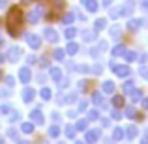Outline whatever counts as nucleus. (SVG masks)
Wrapping results in <instances>:
<instances>
[{
	"mask_svg": "<svg viewBox=\"0 0 148 144\" xmlns=\"http://www.w3.org/2000/svg\"><path fill=\"white\" fill-rule=\"evenodd\" d=\"M6 21H8V32H10L13 38H17L19 34H21V30H23V25H25V17H23L21 8L19 6L11 8V10L8 11Z\"/></svg>",
	"mask_w": 148,
	"mask_h": 144,
	"instance_id": "f257e3e1",
	"label": "nucleus"
},
{
	"mask_svg": "<svg viewBox=\"0 0 148 144\" xmlns=\"http://www.w3.org/2000/svg\"><path fill=\"white\" fill-rule=\"evenodd\" d=\"M112 73L114 75H118V77H127L131 73V69H130V66H116V64H112Z\"/></svg>",
	"mask_w": 148,
	"mask_h": 144,
	"instance_id": "f03ea898",
	"label": "nucleus"
},
{
	"mask_svg": "<svg viewBox=\"0 0 148 144\" xmlns=\"http://www.w3.org/2000/svg\"><path fill=\"white\" fill-rule=\"evenodd\" d=\"M41 15H43V10H41L40 6L34 8L32 11H28V23H32V25H36L38 21L41 19Z\"/></svg>",
	"mask_w": 148,
	"mask_h": 144,
	"instance_id": "7ed1b4c3",
	"label": "nucleus"
},
{
	"mask_svg": "<svg viewBox=\"0 0 148 144\" xmlns=\"http://www.w3.org/2000/svg\"><path fill=\"white\" fill-rule=\"evenodd\" d=\"M98 141H99V131L98 129L86 131V135H84V142H86V144H96Z\"/></svg>",
	"mask_w": 148,
	"mask_h": 144,
	"instance_id": "20e7f679",
	"label": "nucleus"
},
{
	"mask_svg": "<svg viewBox=\"0 0 148 144\" xmlns=\"http://www.w3.org/2000/svg\"><path fill=\"white\" fill-rule=\"evenodd\" d=\"M26 43H28L32 49H40V45H41V38L38 36V34H26Z\"/></svg>",
	"mask_w": 148,
	"mask_h": 144,
	"instance_id": "39448f33",
	"label": "nucleus"
},
{
	"mask_svg": "<svg viewBox=\"0 0 148 144\" xmlns=\"http://www.w3.org/2000/svg\"><path fill=\"white\" fill-rule=\"evenodd\" d=\"M81 4H83V8L88 11V13H96L98 11V0H81Z\"/></svg>",
	"mask_w": 148,
	"mask_h": 144,
	"instance_id": "423d86ee",
	"label": "nucleus"
},
{
	"mask_svg": "<svg viewBox=\"0 0 148 144\" xmlns=\"http://www.w3.org/2000/svg\"><path fill=\"white\" fill-rule=\"evenodd\" d=\"M133 8H135L133 0H130V2L122 4V8L118 10V15H122V17H127V15H131V11H133Z\"/></svg>",
	"mask_w": 148,
	"mask_h": 144,
	"instance_id": "0eeeda50",
	"label": "nucleus"
},
{
	"mask_svg": "<svg viewBox=\"0 0 148 144\" xmlns=\"http://www.w3.org/2000/svg\"><path fill=\"white\" fill-rule=\"evenodd\" d=\"M43 36H45V40H47V41H51V43H56V41H58V32L54 28H51V26L43 30Z\"/></svg>",
	"mask_w": 148,
	"mask_h": 144,
	"instance_id": "6e6552de",
	"label": "nucleus"
},
{
	"mask_svg": "<svg viewBox=\"0 0 148 144\" xmlns=\"http://www.w3.org/2000/svg\"><path fill=\"white\" fill-rule=\"evenodd\" d=\"M30 120H32L34 124H38V126H43V114H41V111L40 109H34L32 112H30Z\"/></svg>",
	"mask_w": 148,
	"mask_h": 144,
	"instance_id": "1a4fd4ad",
	"label": "nucleus"
},
{
	"mask_svg": "<svg viewBox=\"0 0 148 144\" xmlns=\"http://www.w3.org/2000/svg\"><path fill=\"white\" fill-rule=\"evenodd\" d=\"M8 58H10L11 62H17L19 58H21V47H11L8 51Z\"/></svg>",
	"mask_w": 148,
	"mask_h": 144,
	"instance_id": "9d476101",
	"label": "nucleus"
},
{
	"mask_svg": "<svg viewBox=\"0 0 148 144\" xmlns=\"http://www.w3.org/2000/svg\"><path fill=\"white\" fill-rule=\"evenodd\" d=\"M143 25H146L145 19H131V21L127 23V28H130V30H139Z\"/></svg>",
	"mask_w": 148,
	"mask_h": 144,
	"instance_id": "9b49d317",
	"label": "nucleus"
},
{
	"mask_svg": "<svg viewBox=\"0 0 148 144\" xmlns=\"http://www.w3.org/2000/svg\"><path fill=\"white\" fill-rule=\"evenodd\" d=\"M19 79H21V83L28 84V81L32 79V73H30V69H28V68H23L21 71H19Z\"/></svg>",
	"mask_w": 148,
	"mask_h": 144,
	"instance_id": "f8f14e48",
	"label": "nucleus"
},
{
	"mask_svg": "<svg viewBox=\"0 0 148 144\" xmlns=\"http://www.w3.org/2000/svg\"><path fill=\"white\" fill-rule=\"evenodd\" d=\"M34 96H36V90H34V88H25V92H23V101H25V103H30V101L34 99Z\"/></svg>",
	"mask_w": 148,
	"mask_h": 144,
	"instance_id": "ddd939ff",
	"label": "nucleus"
},
{
	"mask_svg": "<svg viewBox=\"0 0 148 144\" xmlns=\"http://www.w3.org/2000/svg\"><path fill=\"white\" fill-rule=\"evenodd\" d=\"M101 90H103V94H112V92H114V83H112V81H103Z\"/></svg>",
	"mask_w": 148,
	"mask_h": 144,
	"instance_id": "4468645a",
	"label": "nucleus"
},
{
	"mask_svg": "<svg viewBox=\"0 0 148 144\" xmlns=\"http://www.w3.org/2000/svg\"><path fill=\"white\" fill-rule=\"evenodd\" d=\"M103 28H107V19H96L94 30H96V32H101Z\"/></svg>",
	"mask_w": 148,
	"mask_h": 144,
	"instance_id": "2eb2a0df",
	"label": "nucleus"
},
{
	"mask_svg": "<svg viewBox=\"0 0 148 144\" xmlns=\"http://www.w3.org/2000/svg\"><path fill=\"white\" fill-rule=\"evenodd\" d=\"M130 97H131V101H133V103H139V101L143 99V92H141V90H135V88H133V90L130 92Z\"/></svg>",
	"mask_w": 148,
	"mask_h": 144,
	"instance_id": "dca6fc26",
	"label": "nucleus"
},
{
	"mask_svg": "<svg viewBox=\"0 0 148 144\" xmlns=\"http://www.w3.org/2000/svg\"><path fill=\"white\" fill-rule=\"evenodd\" d=\"M51 79H53L54 83H60V81H62V71L58 68H53V69H51Z\"/></svg>",
	"mask_w": 148,
	"mask_h": 144,
	"instance_id": "f3484780",
	"label": "nucleus"
},
{
	"mask_svg": "<svg viewBox=\"0 0 148 144\" xmlns=\"http://www.w3.org/2000/svg\"><path fill=\"white\" fill-rule=\"evenodd\" d=\"M66 53H68V54H77V53H79V45H77L75 41H69L68 47H66Z\"/></svg>",
	"mask_w": 148,
	"mask_h": 144,
	"instance_id": "a211bd4d",
	"label": "nucleus"
},
{
	"mask_svg": "<svg viewBox=\"0 0 148 144\" xmlns=\"http://www.w3.org/2000/svg\"><path fill=\"white\" fill-rule=\"evenodd\" d=\"M92 103L94 105H103V94H101V92H94V94H92Z\"/></svg>",
	"mask_w": 148,
	"mask_h": 144,
	"instance_id": "6ab92c4d",
	"label": "nucleus"
},
{
	"mask_svg": "<svg viewBox=\"0 0 148 144\" xmlns=\"http://www.w3.org/2000/svg\"><path fill=\"white\" fill-rule=\"evenodd\" d=\"M83 38H84V41H94L96 40V30H84Z\"/></svg>",
	"mask_w": 148,
	"mask_h": 144,
	"instance_id": "aec40b11",
	"label": "nucleus"
},
{
	"mask_svg": "<svg viewBox=\"0 0 148 144\" xmlns=\"http://www.w3.org/2000/svg\"><path fill=\"white\" fill-rule=\"evenodd\" d=\"M126 135H127V139H135L139 135L137 126H130V127H127V131H126Z\"/></svg>",
	"mask_w": 148,
	"mask_h": 144,
	"instance_id": "412c9836",
	"label": "nucleus"
},
{
	"mask_svg": "<svg viewBox=\"0 0 148 144\" xmlns=\"http://www.w3.org/2000/svg\"><path fill=\"white\" fill-rule=\"evenodd\" d=\"M126 47L124 45H116L114 49H112V56H124V53H126Z\"/></svg>",
	"mask_w": 148,
	"mask_h": 144,
	"instance_id": "4be33fe9",
	"label": "nucleus"
},
{
	"mask_svg": "<svg viewBox=\"0 0 148 144\" xmlns=\"http://www.w3.org/2000/svg\"><path fill=\"white\" fill-rule=\"evenodd\" d=\"M40 96H41V99H43V101H49L51 96H53V92H51V88H41Z\"/></svg>",
	"mask_w": 148,
	"mask_h": 144,
	"instance_id": "5701e85b",
	"label": "nucleus"
},
{
	"mask_svg": "<svg viewBox=\"0 0 148 144\" xmlns=\"http://www.w3.org/2000/svg\"><path fill=\"white\" fill-rule=\"evenodd\" d=\"M124 58H126L127 62H135L137 60V53H135V51H126V53H124Z\"/></svg>",
	"mask_w": 148,
	"mask_h": 144,
	"instance_id": "b1692460",
	"label": "nucleus"
},
{
	"mask_svg": "<svg viewBox=\"0 0 148 144\" xmlns=\"http://www.w3.org/2000/svg\"><path fill=\"white\" fill-rule=\"evenodd\" d=\"M21 131H23V133H32V131H34V124L32 122H26V124H23V126H21Z\"/></svg>",
	"mask_w": 148,
	"mask_h": 144,
	"instance_id": "393cba45",
	"label": "nucleus"
},
{
	"mask_svg": "<svg viewBox=\"0 0 148 144\" xmlns=\"http://www.w3.org/2000/svg\"><path fill=\"white\" fill-rule=\"evenodd\" d=\"M86 126H88V122H86V120H77L75 129H77V131H86Z\"/></svg>",
	"mask_w": 148,
	"mask_h": 144,
	"instance_id": "a878e982",
	"label": "nucleus"
},
{
	"mask_svg": "<svg viewBox=\"0 0 148 144\" xmlns=\"http://www.w3.org/2000/svg\"><path fill=\"white\" fill-rule=\"evenodd\" d=\"M53 56L56 58L58 62H62V60H64V56H66V51L64 49H54V54H53Z\"/></svg>",
	"mask_w": 148,
	"mask_h": 144,
	"instance_id": "bb28decb",
	"label": "nucleus"
},
{
	"mask_svg": "<svg viewBox=\"0 0 148 144\" xmlns=\"http://www.w3.org/2000/svg\"><path fill=\"white\" fill-rule=\"evenodd\" d=\"M112 105H114L116 109L124 107V97L122 96H114V97H112Z\"/></svg>",
	"mask_w": 148,
	"mask_h": 144,
	"instance_id": "cd10ccee",
	"label": "nucleus"
},
{
	"mask_svg": "<svg viewBox=\"0 0 148 144\" xmlns=\"http://www.w3.org/2000/svg\"><path fill=\"white\" fill-rule=\"evenodd\" d=\"M73 21H75V13H73V11L66 13V15H64V19H62V23H66V25H69V23H73Z\"/></svg>",
	"mask_w": 148,
	"mask_h": 144,
	"instance_id": "c85d7f7f",
	"label": "nucleus"
},
{
	"mask_svg": "<svg viewBox=\"0 0 148 144\" xmlns=\"http://www.w3.org/2000/svg\"><path fill=\"white\" fill-rule=\"evenodd\" d=\"M122 139H124V131L120 127H116L114 133H112V141H122Z\"/></svg>",
	"mask_w": 148,
	"mask_h": 144,
	"instance_id": "c756f323",
	"label": "nucleus"
},
{
	"mask_svg": "<svg viewBox=\"0 0 148 144\" xmlns=\"http://www.w3.org/2000/svg\"><path fill=\"white\" fill-rule=\"evenodd\" d=\"M75 133H77V129L73 126H68V127H66V137H68V139H75Z\"/></svg>",
	"mask_w": 148,
	"mask_h": 144,
	"instance_id": "7c9ffc66",
	"label": "nucleus"
},
{
	"mask_svg": "<svg viewBox=\"0 0 148 144\" xmlns=\"http://www.w3.org/2000/svg\"><path fill=\"white\" fill-rule=\"evenodd\" d=\"M109 32H111L112 38H120V32H122V30H120L118 25H114V26H111V30H109Z\"/></svg>",
	"mask_w": 148,
	"mask_h": 144,
	"instance_id": "2f4dec72",
	"label": "nucleus"
},
{
	"mask_svg": "<svg viewBox=\"0 0 148 144\" xmlns=\"http://www.w3.org/2000/svg\"><path fill=\"white\" fill-rule=\"evenodd\" d=\"M64 36L68 38V40H73V38L77 36V30H75V28H68V30L64 32Z\"/></svg>",
	"mask_w": 148,
	"mask_h": 144,
	"instance_id": "473e14b6",
	"label": "nucleus"
},
{
	"mask_svg": "<svg viewBox=\"0 0 148 144\" xmlns=\"http://www.w3.org/2000/svg\"><path fill=\"white\" fill-rule=\"evenodd\" d=\"M49 135H51V137H58V135H60L58 126H51V127H49Z\"/></svg>",
	"mask_w": 148,
	"mask_h": 144,
	"instance_id": "72a5a7b5",
	"label": "nucleus"
},
{
	"mask_svg": "<svg viewBox=\"0 0 148 144\" xmlns=\"http://www.w3.org/2000/svg\"><path fill=\"white\" fill-rule=\"evenodd\" d=\"M98 118H99L98 111H90V112H88V122H94V120H98Z\"/></svg>",
	"mask_w": 148,
	"mask_h": 144,
	"instance_id": "f704fd0d",
	"label": "nucleus"
},
{
	"mask_svg": "<svg viewBox=\"0 0 148 144\" xmlns=\"http://www.w3.org/2000/svg\"><path fill=\"white\" fill-rule=\"evenodd\" d=\"M126 116L127 118H135V116H137V111H135L133 107H127L126 109Z\"/></svg>",
	"mask_w": 148,
	"mask_h": 144,
	"instance_id": "c9c22d12",
	"label": "nucleus"
},
{
	"mask_svg": "<svg viewBox=\"0 0 148 144\" xmlns=\"http://www.w3.org/2000/svg\"><path fill=\"white\" fill-rule=\"evenodd\" d=\"M139 73H141V77H143V79H146V81H148V66H141Z\"/></svg>",
	"mask_w": 148,
	"mask_h": 144,
	"instance_id": "e433bc0d",
	"label": "nucleus"
},
{
	"mask_svg": "<svg viewBox=\"0 0 148 144\" xmlns=\"http://www.w3.org/2000/svg\"><path fill=\"white\" fill-rule=\"evenodd\" d=\"M131 90H133V81H127V83L124 84V92H126V94H130Z\"/></svg>",
	"mask_w": 148,
	"mask_h": 144,
	"instance_id": "4c0bfd02",
	"label": "nucleus"
},
{
	"mask_svg": "<svg viewBox=\"0 0 148 144\" xmlns=\"http://www.w3.org/2000/svg\"><path fill=\"white\" fill-rule=\"evenodd\" d=\"M11 107L10 105H0V114H10Z\"/></svg>",
	"mask_w": 148,
	"mask_h": 144,
	"instance_id": "58836bf2",
	"label": "nucleus"
},
{
	"mask_svg": "<svg viewBox=\"0 0 148 144\" xmlns=\"http://www.w3.org/2000/svg\"><path fill=\"white\" fill-rule=\"evenodd\" d=\"M90 71L98 75V73H101V66H99V64H94V66H92V69H90Z\"/></svg>",
	"mask_w": 148,
	"mask_h": 144,
	"instance_id": "ea45409f",
	"label": "nucleus"
},
{
	"mask_svg": "<svg viewBox=\"0 0 148 144\" xmlns=\"http://www.w3.org/2000/svg\"><path fill=\"white\" fill-rule=\"evenodd\" d=\"M75 99H77V94H69L64 101H66V103H69V101H75Z\"/></svg>",
	"mask_w": 148,
	"mask_h": 144,
	"instance_id": "a19ab883",
	"label": "nucleus"
},
{
	"mask_svg": "<svg viewBox=\"0 0 148 144\" xmlns=\"http://www.w3.org/2000/svg\"><path fill=\"white\" fill-rule=\"evenodd\" d=\"M8 137H11V139H17V131H15L13 127H11V129L8 131Z\"/></svg>",
	"mask_w": 148,
	"mask_h": 144,
	"instance_id": "79ce46f5",
	"label": "nucleus"
},
{
	"mask_svg": "<svg viewBox=\"0 0 148 144\" xmlns=\"http://www.w3.org/2000/svg\"><path fill=\"white\" fill-rule=\"evenodd\" d=\"M19 118H21V114H19V112H13V114L10 116V120H11V122H17Z\"/></svg>",
	"mask_w": 148,
	"mask_h": 144,
	"instance_id": "37998d69",
	"label": "nucleus"
},
{
	"mask_svg": "<svg viewBox=\"0 0 148 144\" xmlns=\"http://www.w3.org/2000/svg\"><path fill=\"white\" fill-rule=\"evenodd\" d=\"M112 118H114V120H120V118H122V112H120V111H112Z\"/></svg>",
	"mask_w": 148,
	"mask_h": 144,
	"instance_id": "c03bdc74",
	"label": "nucleus"
},
{
	"mask_svg": "<svg viewBox=\"0 0 148 144\" xmlns=\"http://www.w3.org/2000/svg\"><path fill=\"white\" fill-rule=\"evenodd\" d=\"M107 47H109L107 41H99V49H98V51H107Z\"/></svg>",
	"mask_w": 148,
	"mask_h": 144,
	"instance_id": "a18cd8bd",
	"label": "nucleus"
},
{
	"mask_svg": "<svg viewBox=\"0 0 148 144\" xmlns=\"http://www.w3.org/2000/svg\"><path fill=\"white\" fill-rule=\"evenodd\" d=\"M86 107H88L86 101H81V103H79V111H86Z\"/></svg>",
	"mask_w": 148,
	"mask_h": 144,
	"instance_id": "49530a36",
	"label": "nucleus"
},
{
	"mask_svg": "<svg viewBox=\"0 0 148 144\" xmlns=\"http://www.w3.org/2000/svg\"><path fill=\"white\" fill-rule=\"evenodd\" d=\"M98 54H99L98 49H90V56H92V58H98Z\"/></svg>",
	"mask_w": 148,
	"mask_h": 144,
	"instance_id": "de8ad7c7",
	"label": "nucleus"
},
{
	"mask_svg": "<svg viewBox=\"0 0 148 144\" xmlns=\"http://www.w3.org/2000/svg\"><path fill=\"white\" fill-rule=\"evenodd\" d=\"M6 84L8 86H13V77H6Z\"/></svg>",
	"mask_w": 148,
	"mask_h": 144,
	"instance_id": "09e8293b",
	"label": "nucleus"
},
{
	"mask_svg": "<svg viewBox=\"0 0 148 144\" xmlns=\"http://www.w3.org/2000/svg\"><path fill=\"white\" fill-rule=\"evenodd\" d=\"M109 124H111V122H109V118H103V120H101V126H103V127H109Z\"/></svg>",
	"mask_w": 148,
	"mask_h": 144,
	"instance_id": "8fccbe9b",
	"label": "nucleus"
},
{
	"mask_svg": "<svg viewBox=\"0 0 148 144\" xmlns=\"http://www.w3.org/2000/svg\"><path fill=\"white\" fill-rule=\"evenodd\" d=\"M101 4H103L105 8H109V6H111V4H112V0H101Z\"/></svg>",
	"mask_w": 148,
	"mask_h": 144,
	"instance_id": "3c124183",
	"label": "nucleus"
},
{
	"mask_svg": "<svg viewBox=\"0 0 148 144\" xmlns=\"http://www.w3.org/2000/svg\"><path fill=\"white\" fill-rule=\"evenodd\" d=\"M141 8H143V10H148V0H143V2H141Z\"/></svg>",
	"mask_w": 148,
	"mask_h": 144,
	"instance_id": "603ef678",
	"label": "nucleus"
},
{
	"mask_svg": "<svg viewBox=\"0 0 148 144\" xmlns=\"http://www.w3.org/2000/svg\"><path fill=\"white\" fill-rule=\"evenodd\" d=\"M8 2H10V0H0V8H6Z\"/></svg>",
	"mask_w": 148,
	"mask_h": 144,
	"instance_id": "864d4df0",
	"label": "nucleus"
},
{
	"mask_svg": "<svg viewBox=\"0 0 148 144\" xmlns=\"http://www.w3.org/2000/svg\"><path fill=\"white\" fill-rule=\"evenodd\" d=\"M0 96H2V97H8V90H0Z\"/></svg>",
	"mask_w": 148,
	"mask_h": 144,
	"instance_id": "5fc2aeb1",
	"label": "nucleus"
},
{
	"mask_svg": "<svg viewBox=\"0 0 148 144\" xmlns=\"http://www.w3.org/2000/svg\"><path fill=\"white\" fill-rule=\"evenodd\" d=\"M141 101H143V107L148 109V99H141Z\"/></svg>",
	"mask_w": 148,
	"mask_h": 144,
	"instance_id": "6e6d98bb",
	"label": "nucleus"
},
{
	"mask_svg": "<svg viewBox=\"0 0 148 144\" xmlns=\"http://www.w3.org/2000/svg\"><path fill=\"white\" fill-rule=\"evenodd\" d=\"M141 144H148V137L145 135V137H143V141H141Z\"/></svg>",
	"mask_w": 148,
	"mask_h": 144,
	"instance_id": "4d7b16f0",
	"label": "nucleus"
},
{
	"mask_svg": "<svg viewBox=\"0 0 148 144\" xmlns=\"http://www.w3.org/2000/svg\"><path fill=\"white\" fill-rule=\"evenodd\" d=\"M17 144H30V142H28V141H19Z\"/></svg>",
	"mask_w": 148,
	"mask_h": 144,
	"instance_id": "13d9d810",
	"label": "nucleus"
},
{
	"mask_svg": "<svg viewBox=\"0 0 148 144\" xmlns=\"http://www.w3.org/2000/svg\"><path fill=\"white\" fill-rule=\"evenodd\" d=\"M4 60H6V56H2V54H0V64H2Z\"/></svg>",
	"mask_w": 148,
	"mask_h": 144,
	"instance_id": "bf43d9fd",
	"label": "nucleus"
},
{
	"mask_svg": "<svg viewBox=\"0 0 148 144\" xmlns=\"http://www.w3.org/2000/svg\"><path fill=\"white\" fill-rule=\"evenodd\" d=\"M75 144H86V142H84V141H77Z\"/></svg>",
	"mask_w": 148,
	"mask_h": 144,
	"instance_id": "052dcab7",
	"label": "nucleus"
},
{
	"mask_svg": "<svg viewBox=\"0 0 148 144\" xmlns=\"http://www.w3.org/2000/svg\"><path fill=\"white\" fill-rule=\"evenodd\" d=\"M0 144H6V141H4V139H2V137H0Z\"/></svg>",
	"mask_w": 148,
	"mask_h": 144,
	"instance_id": "680f3d73",
	"label": "nucleus"
},
{
	"mask_svg": "<svg viewBox=\"0 0 148 144\" xmlns=\"http://www.w3.org/2000/svg\"><path fill=\"white\" fill-rule=\"evenodd\" d=\"M2 77H4V75H2V71H0V79H2Z\"/></svg>",
	"mask_w": 148,
	"mask_h": 144,
	"instance_id": "e2e57ef3",
	"label": "nucleus"
},
{
	"mask_svg": "<svg viewBox=\"0 0 148 144\" xmlns=\"http://www.w3.org/2000/svg\"><path fill=\"white\" fill-rule=\"evenodd\" d=\"M145 135H146V137H148V129H146V133H145Z\"/></svg>",
	"mask_w": 148,
	"mask_h": 144,
	"instance_id": "0e129e2a",
	"label": "nucleus"
}]
</instances>
